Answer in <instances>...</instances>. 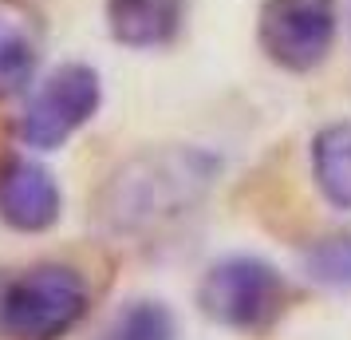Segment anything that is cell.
Masks as SVG:
<instances>
[{"mask_svg": "<svg viewBox=\"0 0 351 340\" xmlns=\"http://www.w3.org/2000/svg\"><path fill=\"white\" fill-rule=\"evenodd\" d=\"M178 321L166 301L154 297H134L114 313L107 328L99 332V340H174Z\"/></svg>", "mask_w": 351, "mask_h": 340, "instance_id": "10", "label": "cell"}, {"mask_svg": "<svg viewBox=\"0 0 351 340\" xmlns=\"http://www.w3.org/2000/svg\"><path fill=\"white\" fill-rule=\"evenodd\" d=\"M44 56V28L28 4L0 0V99L24 95Z\"/></svg>", "mask_w": 351, "mask_h": 340, "instance_id": "7", "label": "cell"}, {"mask_svg": "<svg viewBox=\"0 0 351 340\" xmlns=\"http://www.w3.org/2000/svg\"><path fill=\"white\" fill-rule=\"evenodd\" d=\"M91 308L87 277L64 261H36L0 277V340H67Z\"/></svg>", "mask_w": 351, "mask_h": 340, "instance_id": "2", "label": "cell"}, {"mask_svg": "<svg viewBox=\"0 0 351 340\" xmlns=\"http://www.w3.org/2000/svg\"><path fill=\"white\" fill-rule=\"evenodd\" d=\"M64 214V190L32 150L0 155V222L16 234H48Z\"/></svg>", "mask_w": 351, "mask_h": 340, "instance_id": "6", "label": "cell"}, {"mask_svg": "<svg viewBox=\"0 0 351 340\" xmlns=\"http://www.w3.org/2000/svg\"><path fill=\"white\" fill-rule=\"evenodd\" d=\"M335 0H265L256 16L261 52L285 71H316L335 44Z\"/></svg>", "mask_w": 351, "mask_h": 340, "instance_id": "5", "label": "cell"}, {"mask_svg": "<svg viewBox=\"0 0 351 340\" xmlns=\"http://www.w3.org/2000/svg\"><path fill=\"white\" fill-rule=\"evenodd\" d=\"M190 0H107V32L134 52L166 48L186 24Z\"/></svg>", "mask_w": 351, "mask_h": 340, "instance_id": "8", "label": "cell"}, {"mask_svg": "<svg viewBox=\"0 0 351 340\" xmlns=\"http://www.w3.org/2000/svg\"><path fill=\"white\" fill-rule=\"evenodd\" d=\"M312 179L324 202L339 214H351V119H335L312 135L308 146Z\"/></svg>", "mask_w": 351, "mask_h": 340, "instance_id": "9", "label": "cell"}, {"mask_svg": "<svg viewBox=\"0 0 351 340\" xmlns=\"http://www.w3.org/2000/svg\"><path fill=\"white\" fill-rule=\"evenodd\" d=\"M304 277L319 285V289L343 293L351 289V229H335V234H324L304 249Z\"/></svg>", "mask_w": 351, "mask_h": 340, "instance_id": "11", "label": "cell"}, {"mask_svg": "<svg viewBox=\"0 0 351 340\" xmlns=\"http://www.w3.org/2000/svg\"><path fill=\"white\" fill-rule=\"evenodd\" d=\"M292 305V285L272 261L256 253H229L209 265L197 281V308L209 324L261 337Z\"/></svg>", "mask_w": 351, "mask_h": 340, "instance_id": "3", "label": "cell"}, {"mask_svg": "<svg viewBox=\"0 0 351 340\" xmlns=\"http://www.w3.org/2000/svg\"><path fill=\"white\" fill-rule=\"evenodd\" d=\"M103 107V80L91 64H64L32 87L16 115V143L32 155L67 146Z\"/></svg>", "mask_w": 351, "mask_h": 340, "instance_id": "4", "label": "cell"}, {"mask_svg": "<svg viewBox=\"0 0 351 340\" xmlns=\"http://www.w3.org/2000/svg\"><path fill=\"white\" fill-rule=\"evenodd\" d=\"M221 159L206 146H146L119 162L95 194L99 226L114 238H162L206 206Z\"/></svg>", "mask_w": 351, "mask_h": 340, "instance_id": "1", "label": "cell"}]
</instances>
